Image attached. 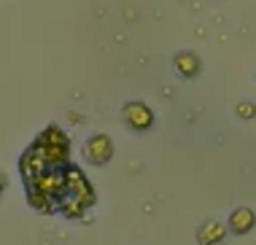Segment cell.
<instances>
[{
    "instance_id": "cell-1",
    "label": "cell",
    "mask_w": 256,
    "mask_h": 245,
    "mask_svg": "<svg viewBox=\"0 0 256 245\" xmlns=\"http://www.w3.org/2000/svg\"><path fill=\"white\" fill-rule=\"evenodd\" d=\"M38 154H40V159L46 162V167H54V170H60V167H65L68 162V138L62 135V132L57 127H52V130H46L44 135L38 138V143L32 146Z\"/></svg>"
},
{
    "instance_id": "cell-2",
    "label": "cell",
    "mask_w": 256,
    "mask_h": 245,
    "mask_svg": "<svg viewBox=\"0 0 256 245\" xmlns=\"http://www.w3.org/2000/svg\"><path fill=\"white\" fill-rule=\"evenodd\" d=\"M110 154H114V146H110V140L106 135H94L86 143V156H89V162H94V164H106L110 159Z\"/></svg>"
},
{
    "instance_id": "cell-3",
    "label": "cell",
    "mask_w": 256,
    "mask_h": 245,
    "mask_svg": "<svg viewBox=\"0 0 256 245\" xmlns=\"http://www.w3.org/2000/svg\"><path fill=\"white\" fill-rule=\"evenodd\" d=\"M46 170H49V167H46V162L40 159V154L36 148H27V154L22 156V178L27 180V184H32V180Z\"/></svg>"
},
{
    "instance_id": "cell-4",
    "label": "cell",
    "mask_w": 256,
    "mask_h": 245,
    "mask_svg": "<svg viewBox=\"0 0 256 245\" xmlns=\"http://www.w3.org/2000/svg\"><path fill=\"white\" fill-rule=\"evenodd\" d=\"M124 118H127L135 130H146L151 124V110L140 102H130L127 108H124Z\"/></svg>"
},
{
    "instance_id": "cell-5",
    "label": "cell",
    "mask_w": 256,
    "mask_h": 245,
    "mask_svg": "<svg viewBox=\"0 0 256 245\" xmlns=\"http://www.w3.org/2000/svg\"><path fill=\"white\" fill-rule=\"evenodd\" d=\"M221 237H224V226H218V224H208V226L200 229V242H205V245L218 242Z\"/></svg>"
},
{
    "instance_id": "cell-6",
    "label": "cell",
    "mask_w": 256,
    "mask_h": 245,
    "mask_svg": "<svg viewBox=\"0 0 256 245\" xmlns=\"http://www.w3.org/2000/svg\"><path fill=\"white\" fill-rule=\"evenodd\" d=\"M176 65H178V70H181L184 76H194L197 70H200V62H197L194 54H178Z\"/></svg>"
},
{
    "instance_id": "cell-7",
    "label": "cell",
    "mask_w": 256,
    "mask_h": 245,
    "mask_svg": "<svg viewBox=\"0 0 256 245\" xmlns=\"http://www.w3.org/2000/svg\"><path fill=\"white\" fill-rule=\"evenodd\" d=\"M251 224H254V216L248 213V210H238V213L232 216V221H230V229H234V232H246Z\"/></svg>"
},
{
    "instance_id": "cell-8",
    "label": "cell",
    "mask_w": 256,
    "mask_h": 245,
    "mask_svg": "<svg viewBox=\"0 0 256 245\" xmlns=\"http://www.w3.org/2000/svg\"><path fill=\"white\" fill-rule=\"evenodd\" d=\"M3 186H6V178H3V175H0V192H3Z\"/></svg>"
}]
</instances>
